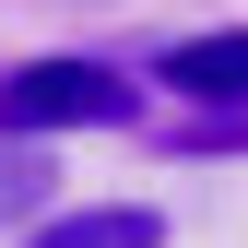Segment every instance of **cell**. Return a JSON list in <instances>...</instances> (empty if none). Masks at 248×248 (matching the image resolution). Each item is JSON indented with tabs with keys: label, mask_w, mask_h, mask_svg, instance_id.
<instances>
[{
	"label": "cell",
	"mask_w": 248,
	"mask_h": 248,
	"mask_svg": "<svg viewBox=\"0 0 248 248\" xmlns=\"http://www.w3.org/2000/svg\"><path fill=\"white\" fill-rule=\"evenodd\" d=\"M142 118V83L107 59H24L0 71V142H59V130H118Z\"/></svg>",
	"instance_id": "obj_1"
},
{
	"label": "cell",
	"mask_w": 248,
	"mask_h": 248,
	"mask_svg": "<svg viewBox=\"0 0 248 248\" xmlns=\"http://www.w3.org/2000/svg\"><path fill=\"white\" fill-rule=\"evenodd\" d=\"M166 95H201L213 118H248V36H177L166 47Z\"/></svg>",
	"instance_id": "obj_2"
},
{
	"label": "cell",
	"mask_w": 248,
	"mask_h": 248,
	"mask_svg": "<svg viewBox=\"0 0 248 248\" xmlns=\"http://www.w3.org/2000/svg\"><path fill=\"white\" fill-rule=\"evenodd\" d=\"M24 248H166V213L154 201H71V213H47Z\"/></svg>",
	"instance_id": "obj_3"
},
{
	"label": "cell",
	"mask_w": 248,
	"mask_h": 248,
	"mask_svg": "<svg viewBox=\"0 0 248 248\" xmlns=\"http://www.w3.org/2000/svg\"><path fill=\"white\" fill-rule=\"evenodd\" d=\"M24 213H47V166L36 142H0V225H24Z\"/></svg>",
	"instance_id": "obj_4"
}]
</instances>
